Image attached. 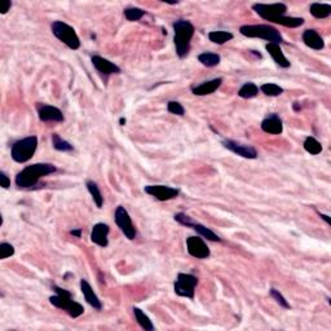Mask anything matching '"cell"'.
<instances>
[{"label":"cell","mask_w":331,"mask_h":331,"mask_svg":"<svg viewBox=\"0 0 331 331\" xmlns=\"http://www.w3.org/2000/svg\"><path fill=\"white\" fill-rule=\"evenodd\" d=\"M56 166L51 165V163H34V165L27 166L17 173L16 176V185L18 188H33L38 184L41 177L51 175V173L56 172Z\"/></svg>","instance_id":"obj_1"},{"label":"cell","mask_w":331,"mask_h":331,"mask_svg":"<svg viewBox=\"0 0 331 331\" xmlns=\"http://www.w3.org/2000/svg\"><path fill=\"white\" fill-rule=\"evenodd\" d=\"M173 31V43H175V48H176V55L180 58L188 56L189 51H190V41H192L194 33H196V27L188 19H176L172 23Z\"/></svg>","instance_id":"obj_2"},{"label":"cell","mask_w":331,"mask_h":331,"mask_svg":"<svg viewBox=\"0 0 331 331\" xmlns=\"http://www.w3.org/2000/svg\"><path fill=\"white\" fill-rule=\"evenodd\" d=\"M53 290L56 291V295L49 297V303L57 308L66 311L69 313V316L73 318H78L84 313V308L83 305L73 300V295L70 291L65 289H61L58 286H53Z\"/></svg>","instance_id":"obj_3"},{"label":"cell","mask_w":331,"mask_h":331,"mask_svg":"<svg viewBox=\"0 0 331 331\" xmlns=\"http://www.w3.org/2000/svg\"><path fill=\"white\" fill-rule=\"evenodd\" d=\"M239 33L246 38L265 39L269 43H275V44L283 43L281 33L271 25H243L239 29Z\"/></svg>","instance_id":"obj_4"},{"label":"cell","mask_w":331,"mask_h":331,"mask_svg":"<svg viewBox=\"0 0 331 331\" xmlns=\"http://www.w3.org/2000/svg\"><path fill=\"white\" fill-rule=\"evenodd\" d=\"M37 147H38V137L37 136H29V137H25L22 140H18L12 145V159L17 163L27 162L34 157Z\"/></svg>","instance_id":"obj_5"},{"label":"cell","mask_w":331,"mask_h":331,"mask_svg":"<svg viewBox=\"0 0 331 331\" xmlns=\"http://www.w3.org/2000/svg\"><path fill=\"white\" fill-rule=\"evenodd\" d=\"M53 35L64 44H66L70 49H78L80 47V40L76 35L75 30L70 25L62 21H55L51 25Z\"/></svg>","instance_id":"obj_6"},{"label":"cell","mask_w":331,"mask_h":331,"mask_svg":"<svg viewBox=\"0 0 331 331\" xmlns=\"http://www.w3.org/2000/svg\"><path fill=\"white\" fill-rule=\"evenodd\" d=\"M252 9L261 17V18L271 21V22H277L279 17L286 15L287 5L283 3H276V4H263L256 3L252 5Z\"/></svg>","instance_id":"obj_7"},{"label":"cell","mask_w":331,"mask_h":331,"mask_svg":"<svg viewBox=\"0 0 331 331\" xmlns=\"http://www.w3.org/2000/svg\"><path fill=\"white\" fill-rule=\"evenodd\" d=\"M197 285H198V278L196 276L189 275V273H179L176 281L173 283V290L179 296L194 299Z\"/></svg>","instance_id":"obj_8"},{"label":"cell","mask_w":331,"mask_h":331,"mask_svg":"<svg viewBox=\"0 0 331 331\" xmlns=\"http://www.w3.org/2000/svg\"><path fill=\"white\" fill-rule=\"evenodd\" d=\"M114 219L117 222L118 228L121 229L122 233L126 236L128 239H135L136 238V228L132 224L131 216L128 214V211L123 206H118L114 214Z\"/></svg>","instance_id":"obj_9"},{"label":"cell","mask_w":331,"mask_h":331,"mask_svg":"<svg viewBox=\"0 0 331 331\" xmlns=\"http://www.w3.org/2000/svg\"><path fill=\"white\" fill-rule=\"evenodd\" d=\"M144 190H145L147 194L154 197L155 200L161 201V202L173 200V198H176L180 194L179 189L167 186V185H147L144 188Z\"/></svg>","instance_id":"obj_10"},{"label":"cell","mask_w":331,"mask_h":331,"mask_svg":"<svg viewBox=\"0 0 331 331\" xmlns=\"http://www.w3.org/2000/svg\"><path fill=\"white\" fill-rule=\"evenodd\" d=\"M221 144L225 149L233 151L234 154L239 155V157H243V158L247 159L257 158V151L251 145H245V144L237 143V141H233V140H224Z\"/></svg>","instance_id":"obj_11"},{"label":"cell","mask_w":331,"mask_h":331,"mask_svg":"<svg viewBox=\"0 0 331 331\" xmlns=\"http://www.w3.org/2000/svg\"><path fill=\"white\" fill-rule=\"evenodd\" d=\"M186 248H188L189 254L197 259H207L211 255L210 248L207 247V245L201 237L186 238Z\"/></svg>","instance_id":"obj_12"},{"label":"cell","mask_w":331,"mask_h":331,"mask_svg":"<svg viewBox=\"0 0 331 331\" xmlns=\"http://www.w3.org/2000/svg\"><path fill=\"white\" fill-rule=\"evenodd\" d=\"M109 232L110 228L108 224L97 222V224H94L92 232H91V241L100 247H108V245H109V239H108Z\"/></svg>","instance_id":"obj_13"},{"label":"cell","mask_w":331,"mask_h":331,"mask_svg":"<svg viewBox=\"0 0 331 331\" xmlns=\"http://www.w3.org/2000/svg\"><path fill=\"white\" fill-rule=\"evenodd\" d=\"M91 61H92V65L96 68V70L104 75H111V74H119L121 73L119 66L101 56H92Z\"/></svg>","instance_id":"obj_14"},{"label":"cell","mask_w":331,"mask_h":331,"mask_svg":"<svg viewBox=\"0 0 331 331\" xmlns=\"http://www.w3.org/2000/svg\"><path fill=\"white\" fill-rule=\"evenodd\" d=\"M39 119L43 122H64L65 117L58 108L51 105H41L38 110Z\"/></svg>","instance_id":"obj_15"},{"label":"cell","mask_w":331,"mask_h":331,"mask_svg":"<svg viewBox=\"0 0 331 331\" xmlns=\"http://www.w3.org/2000/svg\"><path fill=\"white\" fill-rule=\"evenodd\" d=\"M261 129L269 135H281L283 131L282 119L277 114H271L261 122Z\"/></svg>","instance_id":"obj_16"},{"label":"cell","mask_w":331,"mask_h":331,"mask_svg":"<svg viewBox=\"0 0 331 331\" xmlns=\"http://www.w3.org/2000/svg\"><path fill=\"white\" fill-rule=\"evenodd\" d=\"M303 41L307 47L314 51H321L325 48V41L322 37L313 29H308L303 33Z\"/></svg>","instance_id":"obj_17"},{"label":"cell","mask_w":331,"mask_h":331,"mask_svg":"<svg viewBox=\"0 0 331 331\" xmlns=\"http://www.w3.org/2000/svg\"><path fill=\"white\" fill-rule=\"evenodd\" d=\"M80 290H82L83 296H84L87 303H88L92 308L97 309V311H101L102 308L101 300L98 299L97 295L94 294V291L92 290L91 285L87 282L86 279H80Z\"/></svg>","instance_id":"obj_18"},{"label":"cell","mask_w":331,"mask_h":331,"mask_svg":"<svg viewBox=\"0 0 331 331\" xmlns=\"http://www.w3.org/2000/svg\"><path fill=\"white\" fill-rule=\"evenodd\" d=\"M222 78H215L212 80H208V82H204L200 86H196L192 88L193 94L196 96H207V94L214 93L215 91L218 90L219 87L221 86Z\"/></svg>","instance_id":"obj_19"},{"label":"cell","mask_w":331,"mask_h":331,"mask_svg":"<svg viewBox=\"0 0 331 331\" xmlns=\"http://www.w3.org/2000/svg\"><path fill=\"white\" fill-rule=\"evenodd\" d=\"M265 48H267L268 53L271 55L273 61H275L276 64L278 65L279 68H283V69L290 68V61L287 60L286 57H285V55H283L282 49H281L279 44L268 43V44L265 45Z\"/></svg>","instance_id":"obj_20"},{"label":"cell","mask_w":331,"mask_h":331,"mask_svg":"<svg viewBox=\"0 0 331 331\" xmlns=\"http://www.w3.org/2000/svg\"><path fill=\"white\" fill-rule=\"evenodd\" d=\"M189 228H192L193 230H196L197 233L200 234L201 237L206 238L207 241H212V242H220V241H221V238L219 237L218 234H215L212 230L208 229L207 226L200 224V222L192 221V224L189 225Z\"/></svg>","instance_id":"obj_21"},{"label":"cell","mask_w":331,"mask_h":331,"mask_svg":"<svg viewBox=\"0 0 331 331\" xmlns=\"http://www.w3.org/2000/svg\"><path fill=\"white\" fill-rule=\"evenodd\" d=\"M309 12L313 17L321 19V18H328L331 15V5L330 4L324 3H313L309 7Z\"/></svg>","instance_id":"obj_22"},{"label":"cell","mask_w":331,"mask_h":331,"mask_svg":"<svg viewBox=\"0 0 331 331\" xmlns=\"http://www.w3.org/2000/svg\"><path fill=\"white\" fill-rule=\"evenodd\" d=\"M133 314H135V318L137 321V324L141 326L145 331H153L154 330V325L150 321V318L145 314V313L141 311L140 308H133Z\"/></svg>","instance_id":"obj_23"},{"label":"cell","mask_w":331,"mask_h":331,"mask_svg":"<svg viewBox=\"0 0 331 331\" xmlns=\"http://www.w3.org/2000/svg\"><path fill=\"white\" fill-rule=\"evenodd\" d=\"M220 56L218 53H212V52H203L201 53L198 56V61L201 64L207 66V68H214V66H218L220 64Z\"/></svg>","instance_id":"obj_24"},{"label":"cell","mask_w":331,"mask_h":331,"mask_svg":"<svg viewBox=\"0 0 331 331\" xmlns=\"http://www.w3.org/2000/svg\"><path fill=\"white\" fill-rule=\"evenodd\" d=\"M87 189H88V192L91 193V196H92V200H93V202L96 203V206H97V208H101L102 204H104V197H102L101 192H100V189H98L97 184L94 183V181L90 180L87 181Z\"/></svg>","instance_id":"obj_25"},{"label":"cell","mask_w":331,"mask_h":331,"mask_svg":"<svg viewBox=\"0 0 331 331\" xmlns=\"http://www.w3.org/2000/svg\"><path fill=\"white\" fill-rule=\"evenodd\" d=\"M233 38L234 35L229 31H211V33H208V39L215 44H224Z\"/></svg>","instance_id":"obj_26"},{"label":"cell","mask_w":331,"mask_h":331,"mask_svg":"<svg viewBox=\"0 0 331 331\" xmlns=\"http://www.w3.org/2000/svg\"><path fill=\"white\" fill-rule=\"evenodd\" d=\"M259 93V87L256 86L255 83H245L241 87V90L238 91V96L242 98H254Z\"/></svg>","instance_id":"obj_27"},{"label":"cell","mask_w":331,"mask_h":331,"mask_svg":"<svg viewBox=\"0 0 331 331\" xmlns=\"http://www.w3.org/2000/svg\"><path fill=\"white\" fill-rule=\"evenodd\" d=\"M52 145H53V147L58 151L74 150V147H73L72 144L69 143V141H66V140L62 139L58 133H53L52 135Z\"/></svg>","instance_id":"obj_28"},{"label":"cell","mask_w":331,"mask_h":331,"mask_svg":"<svg viewBox=\"0 0 331 331\" xmlns=\"http://www.w3.org/2000/svg\"><path fill=\"white\" fill-rule=\"evenodd\" d=\"M304 149L307 153H309V154L317 155L322 151V145H321L320 141H317L314 137L309 136V137H307L304 141Z\"/></svg>","instance_id":"obj_29"},{"label":"cell","mask_w":331,"mask_h":331,"mask_svg":"<svg viewBox=\"0 0 331 331\" xmlns=\"http://www.w3.org/2000/svg\"><path fill=\"white\" fill-rule=\"evenodd\" d=\"M260 91L264 94L271 96V97H276V96H279V94L283 93L282 87H279L278 84H275V83H265V84L260 87Z\"/></svg>","instance_id":"obj_30"},{"label":"cell","mask_w":331,"mask_h":331,"mask_svg":"<svg viewBox=\"0 0 331 331\" xmlns=\"http://www.w3.org/2000/svg\"><path fill=\"white\" fill-rule=\"evenodd\" d=\"M276 23H279V25H282V26H285V27H291V29H294V27L301 26V25L304 23V18L282 16V17H279V18L277 19V22Z\"/></svg>","instance_id":"obj_31"},{"label":"cell","mask_w":331,"mask_h":331,"mask_svg":"<svg viewBox=\"0 0 331 331\" xmlns=\"http://www.w3.org/2000/svg\"><path fill=\"white\" fill-rule=\"evenodd\" d=\"M145 16V11H143L141 8L136 7H129L124 9V17L128 19V21H139Z\"/></svg>","instance_id":"obj_32"},{"label":"cell","mask_w":331,"mask_h":331,"mask_svg":"<svg viewBox=\"0 0 331 331\" xmlns=\"http://www.w3.org/2000/svg\"><path fill=\"white\" fill-rule=\"evenodd\" d=\"M167 110H168L171 114H175V115H180L183 117L185 114L184 106L181 105L180 102L177 101H168L167 102Z\"/></svg>","instance_id":"obj_33"},{"label":"cell","mask_w":331,"mask_h":331,"mask_svg":"<svg viewBox=\"0 0 331 331\" xmlns=\"http://www.w3.org/2000/svg\"><path fill=\"white\" fill-rule=\"evenodd\" d=\"M269 294H271V296L275 299L277 303H278L282 308H285V309H290V304L287 303V300L285 299V296H283L282 294L279 293L278 290H276V289H271V291H269Z\"/></svg>","instance_id":"obj_34"},{"label":"cell","mask_w":331,"mask_h":331,"mask_svg":"<svg viewBox=\"0 0 331 331\" xmlns=\"http://www.w3.org/2000/svg\"><path fill=\"white\" fill-rule=\"evenodd\" d=\"M13 255H15V247H13L11 243L3 242V243L0 245V257H1V259H7V257Z\"/></svg>","instance_id":"obj_35"},{"label":"cell","mask_w":331,"mask_h":331,"mask_svg":"<svg viewBox=\"0 0 331 331\" xmlns=\"http://www.w3.org/2000/svg\"><path fill=\"white\" fill-rule=\"evenodd\" d=\"M175 220H176L177 222H180L181 225H184V226H188L189 228V225L192 224V221H193V219L190 218V216H188V215H185L184 212H179V214H176L175 216Z\"/></svg>","instance_id":"obj_36"},{"label":"cell","mask_w":331,"mask_h":331,"mask_svg":"<svg viewBox=\"0 0 331 331\" xmlns=\"http://www.w3.org/2000/svg\"><path fill=\"white\" fill-rule=\"evenodd\" d=\"M0 185H1V188L4 189H8L11 186V179L7 176V173L4 172V171L0 172Z\"/></svg>","instance_id":"obj_37"},{"label":"cell","mask_w":331,"mask_h":331,"mask_svg":"<svg viewBox=\"0 0 331 331\" xmlns=\"http://www.w3.org/2000/svg\"><path fill=\"white\" fill-rule=\"evenodd\" d=\"M11 8H12V1H11V0H4L3 8H1V11H0V13H1V15H5V13H8V11H11Z\"/></svg>","instance_id":"obj_38"},{"label":"cell","mask_w":331,"mask_h":331,"mask_svg":"<svg viewBox=\"0 0 331 331\" xmlns=\"http://www.w3.org/2000/svg\"><path fill=\"white\" fill-rule=\"evenodd\" d=\"M70 234H72V236H74V237H76V238H80V237H82V229H80V228H78V229L70 230Z\"/></svg>","instance_id":"obj_39"},{"label":"cell","mask_w":331,"mask_h":331,"mask_svg":"<svg viewBox=\"0 0 331 331\" xmlns=\"http://www.w3.org/2000/svg\"><path fill=\"white\" fill-rule=\"evenodd\" d=\"M318 215H320V218H321V219H324L325 221L328 222L329 225H331V219H330V216H328V215H324V214H320V212H318Z\"/></svg>","instance_id":"obj_40"},{"label":"cell","mask_w":331,"mask_h":331,"mask_svg":"<svg viewBox=\"0 0 331 331\" xmlns=\"http://www.w3.org/2000/svg\"><path fill=\"white\" fill-rule=\"evenodd\" d=\"M293 108H294V110H295V111H300V109H301V106H300V104H299V102H294Z\"/></svg>","instance_id":"obj_41"},{"label":"cell","mask_w":331,"mask_h":331,"mask_svg":"<svg viewBox=\"0 0 331 331\" xmlns=\"http://www.w3.org/2000/svg\"><path fill=\"white\" fill-rule=\"evenodd\" d=\"M119 123H121V126H124V124H126V118H121V119H119Z\"/></svg>","instance_id":"obj_42"}]
</instances>
